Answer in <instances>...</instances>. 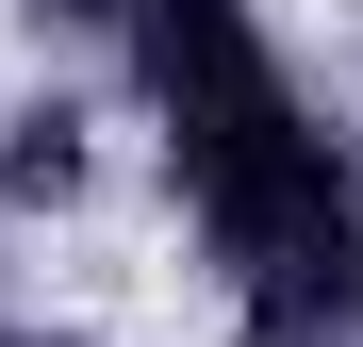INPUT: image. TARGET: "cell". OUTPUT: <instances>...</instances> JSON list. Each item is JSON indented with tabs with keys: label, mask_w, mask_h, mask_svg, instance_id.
I'll list each match as a JSON object with an SVG mask.
<instances>
[{
	"label": "cell",
	"mask_w": 363,
	"mask_h": 347,
	"mask_svg": "<svg viewBox=\"0 0 363 347\" xmlns=\"http://www.w3.org/2000/svg\"><path fill=\"white\" fill-rule=\"evenodd\" d=\"M0 182H17V199H67V182H83V116H67V99H50V116H17Z\"/></svg>",
	"instance_id": "obj_1"
}]
</instances>
